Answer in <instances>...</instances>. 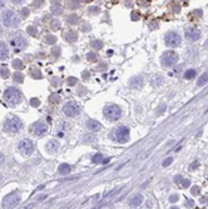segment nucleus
Wrapping results in <instances>:
<instances>
[{"mask_svg": "<svg viewBox=\"0 0 208 209\" xmlns=\"http://www.w3.org/2000/svg\"><path fill=\"white\" fill-rule=\"evenodd\" d=\"M23 128V122L15 115H9L4 120V129L8 133H18Z\"/></svg>", "mask_w": 208, "mask_h": 209, "instance_id": "1", "label": "nucleus"}, {"mask_svg": "<svg viewBox=\"0 0 208 209\" xmlns=\"http://www.w3.org/2000/svg\"><path fill=\"white\" fill-rule=\"evenodd\" d=\"M4 99L11 104V105H17L22 102V93L19 91V89L14 88V87H9L5 91H4Z\"/></svg>", "mask_w": 208, "mask_h": 209, "instance_id": "2", "label": "nucleus"}, {"mask_svg": "<svg viewBox=\"0 0 208 209\" xmlns=\"http://www.w3.org/2000/svg\"><path fill=\"white\" fill-rule=\"evenodd\" d=\"M2 20L6 28H17L20 23L19 18L13 10H4L2 14Z\"/></svg>", "mask_w": 208, "mask_h": 209, "instance_id": "3", "label": "nucleus"}, {"mask_svg": "<svg viewBox=\"0 0 208 209\" xmlns=\"http://www.w3.org/2000/svg\"><path fill=\"white\" fill-rule=\"evenodd\" d=\"M61 111H63V114L65 117L72 118V117H75V115H78L79 113H80V106H79V104L75 103L74 100H70V102H67L65 104H64Z\"/></svg>", "mask_w": 208, "mask_h": 209, "instance_id": "4", "label": "nucleus"}, {"mask_svg": "<svg viewBox=\"0 0 208 209\" xmlns=\"http://www.w3.org/2000/svg\"><path fill=\"white\" fill-rule=\"evenodd\" d=\"M10 44L13 46V49L15 52H20V50H24L25 48L28 46V41L26 39L20 34H15V35H11V39H10Z\"/></svg>", "mask_w": 208, "mask_h": 209, "instance_id": "5", "label": "nucleus"}, {"mask_svg": "<svg viewBox=\"0 0 208 209\" xmlns=\"http://www.w3.org/2000/svg\"><path fill=\"white\" fill-rule=\"evenodd\" d=\"M104 115L108 120L116 122L122 117V110L117 105H108L104 108Z\"/></svg>", "mask_w": 208, "mask_h": 209, "instance_id": "6", "label": "nucleus"}, {"mask_svg": "<svg viewBox=\"0 0 208 209\" xmlns=\"http://www.w3.org/2000/svg\"><path fill=\"white\" fill-rule=\"evenodd\" d=\"M18 150H19V153L22 155L29 157L34 152V144L31 143V140H29V139H22L18 143Z\"/></svg>", "mask_w": 208, "mask_h": 209, "instance_id": "7", "label": "nucleus"}, {"mask_svg": "<svg viewBox=\"0 0 208 209\" xmlns=\"http://www.w3.org/2000/svg\"><path fill=\"white\" fill-rule=\"evenodd\" d=\"M179 56L177 53L174 52H166L163 55H162V59H161V63L162 65L166 67V68H169V67H173L174 64H177Z\"/></svg>", "mask_w": 208, "mask_h": 209, "instance_id": "8", "label": "nucleus"}, {"mask_svg": "<svg viewBox=\"0 0 208 209\" xmlns=\"http://www.w3.org/2000/svg\"><path fill=\"white\" fill-rule=\"evenodd\" d=\"M19 203H20V197H19V194H18V193H11V194H8V195L3 199L2 205H3V208H5V209H10V208H15Z\"/></svg>", "mask_w": 208, "mask_h": 209, "instance_id": "9", "label": "nucleus"}, {"mask_svg": "<svg viewBox=\"0 0 208 209\" xmlns=\"http://www.w3.org/2000/svg\"><path fill=\"white\" fill-rule=\"evenodd\" d=\"M116 140L119 143H127L129 140V129L125 125H119L114 132Z\"/></svg>", "mask_w": 208, "mask_h": 209, "instance_id": "10", "label": "nucleus"}, {"mask_svg": "<svg viewBox=\"0 0 208 209\" xmlns=\"http://www.w3.org/2000/svg\"><path fill=\"white\" fill-rule=\"evenodd\" d=\"M181 41H182V39H181L179 34L174 33V31H168V33L166 34V37H164V43L168 46H172V48H175V46L181 45Z\"/></svg>", "mask_w": 208, "mask_h": 209, "instance_id": "11", "label": "nucleus"}, {"mask_svg": "<svg viewBox=\"0 0 208 209\" xmlns=\"http://www.w3.org/2000/svg\"><path fill=\"white\" fill-rule=\"evenodd\" d=\"M30 132L35 135H38V137H41L48 132V125L43 122H35L34 124H31Z\"/></svg>", "mask_w": 208, "mask_h": 209, "instance_id": "12", "label": "nucleus"}, {"mask_svg": "<svg viewBox=\"0 0 208 209\" xmlns=\"http://www.w3.org/2000/svg\"><path fill=\"white\" fill-rule=\"evenodd\" d=\"M201 38V31L197 28H189L186 30V39L189 41H197Z\"/></svg>", "mask_w": 208, "mask_h": 209, "instance_id": "13", "label": "nucleus"}, {"mask_svg": "<svg viewBox=\"0 0 208 209\" xmlns=\"http://www.w3.org/2000/svg\"><path fill=\"white\" fill-rule=\"evenodd\" d=\"M59 141L58 140H50V141H48L46 143V145H45V150L48 152V153H50V154H54V153H57L58 152V149H59Z\"/></svg>", "mask_w": 208, "mask_h": 209, "instance_id": "14", "label": "nucleus"}, {"mask_svg": "<svg viewBox=\"0 0 208 209\" xmlns=\"http://www.w3.org/2000/svg\"><path fill=\"white\" fill-rule=\"evenodd\" d=\"M143 83H144V79H143L142 76L137 75V76H133L131 80H129V87L133 88V89H138L143 85Z\"/></svg>", "mask_w": 208, "mask_h": 209, "instance_id": "15", "label": "nucleus"}, {"mask_svg": "<svg viewBox=\"0 0 208 209\" xmlns=\"http://www.w3.org/2000/svg\"><path fill=\"white\" fill-rule=\"evenodd\" d=\"M85 126L88 128V129H89L90 132H99V130H100V128H102L100 123H98L97 120H93V119L87 120Z\"/></svg>", "mask_w": 208, "mask_h": 209, "instance_id": "16", "label": "nucleus"}, {"mask_svg": "<svg viewBox=\"0 0 208 209\" xmlns=\"http://www.w3.org/2000/svg\"><path fill=\"white\" fill-rule=\"evenodd\" d=\"M142 203H143V195L142 194H135L129 199V207H132V208H137Z\"/></svg>", "mask_w": 208, "mask_h": 209, "instance_id": "17", "label": "nucleus"}, {"mask_svg": "<svg viewBox=\"0 0 208 209\" xmlns=\"http://www.w3.org/2000/svg\"><path fill=\"white\" fill-rule=\"evenodd\" d=\"M9 58V49L4 41H0V60H6Z\"/></svg>", "mask_w": 208, "mask_h": 209, "instance_id": "18", "label": "nucleus"}, {"mask_svg": "<svg viewBox=\"0 0 208 209\" xmlns=\"http://www.w3.org/2000/svg\"><path fill=\"white\" fill-rule=\"evenodd\" d=\"M63 37L68 43H74V41L78 40V33L74 31V30H69V31H67V33H64Z\"/></svg>", "mask_w": 208, "mask_h": 209, "instance_id": "19", "label": "nucleus"}, {"mask_svg": "<svg viewBox=\"0 0 208 209\" xmlns=\"http://www.w3.org/2000/svg\"><path fill=\"white\" fill-rule=\"evenodd\" d=\"M186 55H187V59L190 60V61H192V60H196V59H197V55H198V50L196 49V48L190 46V48H188V49H187Z\"/></svg>", "mask_w": 208, "mask_h": 209, "instance_id": "20", "label": "nucleus"}, {"mask_svg": "<svg viewBox=\"0 0 208 209\" xmlns=\"http://www.w3.org/2000/svg\"><path fill=\"white\" fill-rule=\"evenodd\" d=\"M58 172H59V174H61V175H65V174H69L70 172H72V167L69 165V164H60L59 165V168H58Z\"/></svg>", "mask_w": 208, "mask_h": 209, "instance_id": "21", "label": "nucleus"}, {"mask_svg": "<svg viewBox=\"0 0 208 209\" xmlns=\"http://www.w3.org/2000/svg\"><path fill=\"white\" fill-rule=\"evenodd\" d=\"M50 11H52L53 14H55V15H60V14L64 11V8H63L59 3H54V4L52 5V8H50Z\"/></svg>", "mask_w": 208, "mask_h": 209, "instance_id": "22", "label": "nucleus"}, {"mask_svg": "<svg viewBox=\"0 0 208 209\" xmlns=\"http://www.w3.org/2000/svg\"><path fill=\"white\" fill-rule=\"evenodd\" d=\"M207 82H208V73H203L197 80V87H203L204 84H207Z\"/></svg>", "mask_w": 208, "mask_h": 209, "instance_id": "23", "label": "nucleus"}, {"mask_svg": "<svg viewBox=\"0 0 208 209\" xmlns=\"http://www.w3.org/2000/svg\"><path fill=\"white\" fill-rule=\"evenodd\" d=\"M67 6L69 9H72V10L79 9V8H80V3H79L78 0H68V2H67Z\"/></svg>", "mask_w": 208, "mask_h": 209, "instance_id": "24", "label": "nucleus"}, {"mask_svg": "<svg viewBox=\"0 0 208 209\" xmlns=\"http://www.w3.org/2000/svg\"><path fill=\"white\" fill-rule=\"evenodd\" d=\"M0 76L4 78V79H6V78L10 76V72H9V69H8L5 65L0 67Z\"/></svg>", "mask_w": 208, "mask_h": 209, "instance_id": "25", "label": "nucleus"}, {"mask_svg": "<svg viewBox=\"0 0 208 209\" xmlns=\"http://www.w3.org/2000/svg\"><path fill=\"white\" fill-rule=\"evenodd\" d=\"M13 79H14V82H15V83L22 84V83L24 82V75H23L22 73H14V76H13Z\"/></svg>", "mask_w": 208, "mask_h": 209, "instance_id": "26", "label": "nucleus"}, {"mask_svg": "<svg viewBox=\"0 0 208 209\" xmlns=\"http://www.w3.org/2000/svg\"><path fill=\"white\" fill-rule=\"evenodd\" d=\"M67 21H68L69 24H77V23L79 21V17H78V15H75V14L68 15V17H67Z\"/></svg>", "mask_w": 208, "mask_h": 209, "instance_id": "27", "label": "nucleus"}, {"mask_svg": "<svg viewBox=\"0 0 208 209\" xmlns=\"http://www.w3.org/2000/svg\"><path fill=\"white\" fill-rule=\"evenodd\" d=\"M11 64H13V67H14L15 69H18V70H20V69H23V68H24L23 61H22V60H19V59H14Z\"/></svg>", "mask_w": 208, "mask_h": 209, "instance_id": "28", "label": "nucleus"}, {"mask_svg": "<svg viewBox=\"0 0 208 209\" xmlns=\"http://www.w3.org/2000/svg\"><path fill=\"white\" fill-rule=\"evenodd\" d=\"M196 74H197V72H196L194 69H189V70H187V72L184 73V78H186L187 80L193 79V78L196 76Z\"/></svg>", "mask_w": 208, "mask_h": 209, "instance_id": "29", "label": "nucleus"}, {"mask_svg": "<svg viewBox=\"0 0 208 209\" xmlns=\"http://www.w3.org/2000/svg\"><path fill=\"white\" fill-rule=\"evenodd\" d=\"M92 160H93V163H95V164H99V163H103V160H104V157L102 155V154H95L93 158H92Z\"/></svg>", "mask_w": 208, "mask_h": 209, "instance_id": "30", "label": "nucleus"}, {"mask_svg": "<svg viewBox=\"0 0 208 209\" xmlns=\"http://www.w3.org/2000/svg\"><path fill=\"white\" fill-rule=\"evenodd\" d=\"M98 59V55H97V53H94V52H89L88 54H87V60L88 61H95Z\"/></svg>", "mask_w": 208, "mask_h": 209, "instance_id": "31", "label": "nucleus"}, {"mask_svg": "<svg viewBox=\"0 0 208 209\" xmlns=\"http://www.w3.org/2000/svg\"><path fill=\"white\" fill-rule=\"evenodd\" d=\"M45 43H46V44H50V45H54V44L57 43V38H55L54 35H46Z\"/></svg>", "mask_w": 208, "mask_h": 209, "instance_id": "32", "label": "nucleus"}, {"mask_svg": "<svg viewBox=\"0 0 208 209\" xmlns=\"http://www.w3.org/2000/svg\"><path fill=\"white\" fill-rule=\"evenodd\" d=\"M92 46L94 48V49L99 50V49H102V48H103V41H102V40H94V41L92 43Z\"/></svg>", "mask_w": 208, "mask_h": 209, "instance_id": "33", "label": "nucleus"}, {"mask_svg": "<svg viewBox=\"0 0 208 209\" xmlns=\"http://www.w3.org/2000/svg\"><path fill=\"white\" fill-rule=\"evenodd\" d=\"M50 29L54 30V31L59 30V29H60V23H59L58 20H52V23H50Z\"/></svg>", "mask_w": 208, "mask_h": 209, "instance_id": "34", "label": "nucleus"}, {"mask_svg": "<svg viewBox=\"0 0 208 209\" xmlns=\"http://www.w3.org/2000/svg\"><path fill=\"white\" fill-rule=\"evenodd\" d=\"M26 31H28V33H29L31 37H35V35L38 34V30H37V28H35V26H28Z\"/></svg>", "mask_w": 208, "mask_h": 209, "instance_id": "35", "label": "nucleus"}, {"mask_svg": "<svg viewBox=\"0 0 208 209\" xmlns=\"http://www.w3.org/2000/svg\"><path fill=\"white\" fill-rule=\"evenodd\" d=\"M173 160H174V159H173V157H168L167 159H164V160H163L162 165H163L164 168H166V167H169V165L173 163Z\"/></svg>", "mask_w": 208, "mask_h": 209, "instance_id": "36", "label": "nucleus"}, {"mask_svg": "<svg viewBox=\"0 0 208 209\" xmlns=\"http://www.w3.org/2000/svg\"><path fill=\"white\" fill-rule=\"evenodd\" d=\"M60 48L59 46H54L53 49H52V55L53 56H55V58H58V56H60Z\"/></svg>", "mask_w": 208, "mask_h": 209, "instance_id": "37", "label": "nucleus"}, {"mask_svg": "<svg viewBox=\"0 0 208 209\" xmlns=\"http://www.w3.org/2000/svg\"><path fill=\"white\" fill-rule=\"evenodd\" d=\"M49 100H50V103H59V102H60V96L57 95V94H52L50 98H49Z\"/></svg>", "mask_w": 208, "mask_h": 209, "instance_id": "38", "label": "nucleus"}, {"mask_svg": "<svg viewBox=\"0 0 208 209\" xmlns=\"http://www.w3.org/2000/svg\"><path fill=\"white\" fill-rule=\"evenodd\" d=\"M67 82H68V85H69V87H74V85L77 84L78 80H77V78H74V76H69Z\"/></svg>", "mask_w": 208, "mask_h": 209, "instance_id": "39", "label": "nucleus"}, {"mask_svg": "<svg viewBox=\"0 0 208 209\" xmlns=\"http://www.w3.org/2000/svg\"><path fill=\"white\" fill-rule=\"evenodd\" d=\"M44 3H45V0H34L33 5H34L37 9H39V8H41V6L44 5Z\"/></svg>", "mask_w": 208, "mask_h": 209, "instance_id": "40", "label": "nucleus"}, {"mask_svg": "<svg viewBox=\"0 0 208 209\" xmlns=\"http://www.w3.org/2000/svg\"><path fill=\"white\" fill-rule=\"evenodd\" d=\"M171 9L174 13H179L181 11V8H179V5L177 3H171Z\"/></svg>", "mask_w": 208, "mask_h": 209, "instance_id": "41", "label": "nucleus"}, {"mask_svg": "<svg viewBox=\"0 0 208 209\" xmlns=\"http://www.w3.org/2000/svg\"><path fill=\"white\" fill-rule=\"evenodd\" d=\"M30 73H31V75H33V78H35V79H40V78H41V73H40L39 70H37V69H35V70H31Z\"/></svg>", "mask_w": 208, "mask_h": 209, "instance_id": "42", "label": "nucleus"}, {"mask_svg": "<svg viewBox=\"0 0 208 209\" xmlns=\"http://www.w3.org/2000/svg\"><path fill=\"white\" fill-rule=\"evenodd\" d=\"M30 104L33 105V106H39V105H40V100H39L38 98H33V99L30 100Z\"/></svg>", "mask_w": 208, "mask_h": 209, "instance_id": "43", "label": "nucleus"}, {"mask_svg": "<svg viewBox=\"0 0 208 209\" xmlns=\"http://www.w3.org/2000/svg\"><path fill=\"white\" fill-rule=\"evenodd\" d=\"M139 18H140V14L138 11H133L132 13V20L137 21V20H139Z\"/></svg>", "mask_w": 208, "mask_h": 209, "instance_id": "44", "label": "nucleus"}, {"mask_svg": "<svg viewBox=\"0 0 208 209\" xmlns=\"http://www.w3.org/2000/svg\"><path fill=\"white\" fill-rule=\"evenodd\" d=\"M199 192H201V189H199L198 187H193V188H192V190H190L192 195H198V194H199Z\"/></svg>", "mask_w": 208, "mask_h": 209, "instance_id": "45", "label": "nucleus"}, {"mask_svg": "<svg viewBox=\"0 0 208 209\" xmlns=\"http://www.w3.org/2000/svg\"><path fill=\"white\" fill-rule=\"evenodd\" d=\"M99 11H100V9L98 8V6H92V8H89V13H92V14H99Z\"/></svg>", "mask_w": 208, "mask_h": 209, "instance_id": "46", "label": "nucleus"}, {"mask_svg": "<svg viewBox=\"0 0 208 209\" xmlns=\"http://www.w3.org/2000/svg\"><path fill=\"white\" fill-rule=\"evenodd\" d=\"M190 185V180L189 179H183L182 182V188H188Z\"/></svg>", "mask_w": 208, "mask_h": 209, "instance_id": "47", "label": "nucleus"}, {"mask_svg": "<svg viewBox=\"0 0 208 209\" xmlns=\"http://www.w3.org/2000/svg\"><path fill=\"white\" fill-rule=\"evenodd\" d=\"M177 200H178V194H173V195L169 197V202H171V203H174V202H177Z\"/></svg>", "mask_w": 208, "mask_h": 209, "instance_id": "48", "label": "nucleus"}, {"mask_svg": "<svg viewBox=\"0 0 208 209\" xmlns=\"http://www.w3.org/2000/svg\"><path fill=\"white\" fill-rule=\"evenodd\" d=\"M22 15H23V18H26L28 15H29V9H28V8L22 9Z\"/></svg>", "mask_w": 208, "mask_h": 209, "instance_id": "49", "label": "nucleus"}, {"mask_svg": "<svg viewBox=\"0 0 208 209\" xmlns=\"http://www.w3.org/2000/svg\"><path fill=\"white\" fill-rule=\"evenodd\" d=\"M198 165H199V164H198V162L192 163V164H190V167H189V170H194V169H197V168H198Z\"/></svg>", "mask_w": 208, "mask_h": 209, "instance_id": "50", "label": "nucleus"}, {"mask_svg": "<svg viewBox=\"0 0 208 209\" xmlns=\"http://www.w3.org/2000/svg\"><path fill=\"white\" fill-rule=\"evenodd\" d=\"M80 29H82V30H83V31H89V30H90V26H89V25H88V24H85V25H84V24H83V26H82V28H80Z\"/></svg>", "mask_w": 208, "mask_h": 209, "instance_id": "51", "label": "nucleus"}, {"mask_svg": "<svg viewBox=\"0 0 208 209\" xmlns=\"http://www.w3.org/2000/svg\"><path fill=\"white\" fill-rule=\"evenodd\" d=\"M4 160H5L4 154H3V153H0V165H3V164H4Z\"/></svg>", "mask_w": 208, "mask_h": 209, "instance_id": "52", "label": "nucleus"}, {"mask_svg": "<svg viewBox=\"0 0 208 209\" xmlns=\"http://www.w3.org/2000/svg\"><path fill=\"white\" fill-rule=\"evenodd\" d=\"M10 2L14 4H20V3H23V0H10Z\"/></svg>", "mask_w": 208, "mask_h": 209, "instance_id": "53", "label": "nucleus"}, {"mask_svg": "<svg viewBox=\"0 0 208 209\" xmlns=\"http://www.w3.org/2000/svg\"><path fill=\"white\" fill-rule=\"evenodd\" d=\"M5 5V0H0V9Z\"/></svg>", "mask_w": 208, "mask_h": 209, "instance_id": "54", "label": "nucleus"}, {"mask_svg": "<svg viewBox=\"0 0 208 209\" xmlns=\"http://www.w3.org/2000/svg\"><path fill=\"white\" fill-rule=\"evenodd\" d=\"M193 14H197L198 17H201V15H202V11H201V10H196V11H193Z\"/></svg>", "mask_w": 208, "mask_h": 209, "instance_id": "55", "label": "nucleus"}, {"mask_svg": "<svg viewBox=\"0 0 208 209\" xmlns=\"http://www.w3.org/2000/svg\"><path fill=\"white\" fill-rule=\"evenodd\" d=\"M187 204H188V207H192V205H193V202H192V200H188Z\"/></svg>", "mask_w": 208, "mask_h": 209, "instance_id": "56", "label": "nucleus"}, {"mask_svg": "<svg viewBox=\"0 0 208 209\" xmlns=\"http://www.w3.org/2000/svg\"><path fill=\"white\" fill-rule=\"evenodd\" d=\"M163 110H166V106H162L161 109H159V110H158V113H162V111H163Z\"/></svg>", "mask_w": 208, "mask_h": 209, "instance_id": "57", "label": "nucleus"}, {"mask_svg": "<svg viewBox=\"0 0 208 209\" xmlns=\"http://www.w3.org/2000/svg\"><path fill=\"white\" fill-rule=\"evenodd\" d=\"M204 46H206V49H208V39L204 41Z\"/></svg>", "mask_w": 208, "mask_h": 209, "instance_id": "58", "label": "nucleus"}, {"mask_svg": "<svg viewBox=\"0 0 208 209\" xmlns=\"http://www.w3.org/2000/svg\"><path fill=\"white\" fill-rule=\"evenodd\" d=\"M50 2H52V3L54 4V3H59V2H60V0H50Z\"/></svg>", "mask_w": 208, "mask_h": 209, "instance_id": "59", "label": "nucleus"}, {"mask_svg": "<svg viewBox=\"0 0 208 209\" xmlns=\"http://www.w3.org/2000/svg\"><path fill=\"white\" fill-rule=\"evenodd\" d=\"M93 0H84V3H92Z\"/></svg>", "mask_w": 208, "mask_h": 209, "instance_id": "60", "label": "nucleus"}, {"mask_svg": "<svg viewBox=\"0 0 208 209\" xmlns=\"http://www.w3.org/2000/svg\"><path fill=\"white\" fill-rule=\"evenodd\" d=\"M0 180H2V173H0Z\"/></svg>", "mask_w": 208, "mask_h": 209, "instance_id": "61", "label": "nucleus"}, {"mask_svg": "<svg viewBox=\"0 0 208 209\" xmlns=\"http://www.w3.org/2000/svg\"><path fill=\"white\" fill-rule=\"evenodd\" d=\"M0 33H2V26H0Z\"/></svg>", "mask_w": 208, "mask_h": 209, "instance_id": "62", "label": "nucleus"}]
</instances>
